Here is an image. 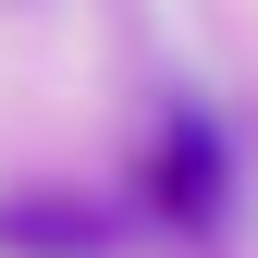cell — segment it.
<instances>
[{"label":"cell","instance_id":"6da1fadb","mask_svg":"<svg viewBox=\"0 0 258 258\" xmlns=\"http://www.w3.org/2000/svg\"><path fill=\"white\" fill-rule=\"evenodd\" d=\"M0 246H13V258H86L99 221H86V209H0Z\"/></svg>","mask_w":258,"mask_h":258}]
</instances>
